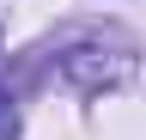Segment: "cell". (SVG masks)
I'll list each match as a JSON object with an SVG mask.
<instances>
[{
	"instance_id": "6da1fadb",
	"label": "cell",
	"mask_w": 146,
	"mask_h": 140,
	"mask_svg": "<svg viewBox=\"0 0 146 140\" xmlns=\"http://www.w3.org/2000/svg\"><path fill=\"white\" fill-rule=\"evenodd\" d=\"M61 79L73 85V92H104V85H122L128 79V55H110V49L98 43H79L61 55Z\"/></svg>"
},
{
	"instance_id": "7a4b0ae2",
	"label": "cell",
	"mask_w": 146,
	"mask_h": 140,
	"mask_svg": "<svg viewBox=\"0 0 146 140\" xmlns=\"http://www.w3.org/2000/svg\"><path fill=\"white\" fill-rule=\"evenodd\" d=\"M0 140H18V98L0 92Z\"/></svg>"
}]
</instances>
